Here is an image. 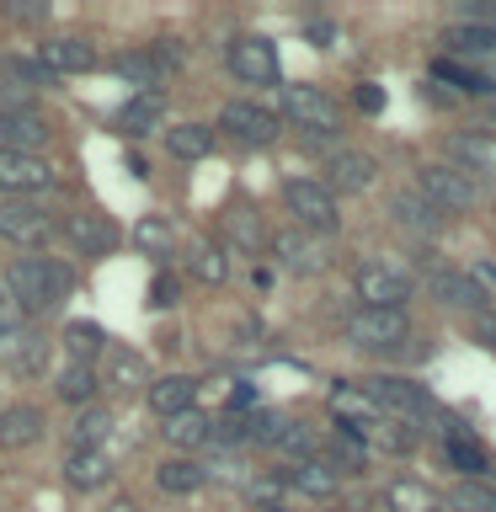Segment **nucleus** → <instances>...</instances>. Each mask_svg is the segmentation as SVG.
Listing matches in <instances>:
<instances>
[{"label": "nucleus", "mask_w": 496, "mask_h": 512, "mask_svg": "<svg viewBox=\"0 0 496 512\" xmlns=\"http://www.w3.org/2000/svg\"><path fill=\"white\" fill-rule=\"evenodd\" d=\"M363 443L368 448H384V454H411V448L422 443V427L400 422V416H379V422L363 432Z\"/></svg>", "instance_id": "29"}, {"label": "nucleus", "mask_w": 496, "mask_h": 512, "mask_svg": "<svg viewBox=\"0 0 496 512\" xmlns=\"http://www.w3.org/2000/svg\"><path fill=\"white\" fill-rule=\"evenodd\" d=\"M0 11H6L11 16V22H48V0H6V6H0Z\"/></svg>", "instance_id": "45"}, {"label": "nucleus", "mask_w": 496, "mask_h": 512, "mask_svg": "<svg viewBox=\"0 0 496 512\" xmlns=\"http://www.w3.org/2000/svg\"><path fill=\"white\" fill-rule=\"evenodd\" d=\"M96 390H102V379H96V368H86V363H64L59 379H54V395L70 400V406H91Z\"/></svg>", "instance_id": "34"}, {"label": "nucleus", "mask_w": 496, "mask_h": 512, "mask_svg": "<svg viewBox=\"0 0 496 512\" xmlns=\"http://www.w3.org/2000/svg\"><path fill=\"white\" fill-rule=\"evenodd\" d=\"M480 336H486V342L496 347V310H491V315H480Z\"/></svg>", "instance_id": "51"}, {"label": "nucleus", "mask_w": 496, "mask_h": 512, "mask_svg": "<svg viewBox=\"0 0 496 512\" xmlns=\"http://www.w3.org/2000/svg\"><path fill=\"white\" fill-rule=\"evenodd\" d=\"M187 267H192V278L208 283V288H219L224 278H230V256H224V246H214V240H192Z\"/></svg>", "instance_id": "36"}, {"label": "nucleus", "mask_w": 496, "mask_h": 512, "mask_svg": "<svg viewBox=\"0 0 496 512\" xmlns=\"http://www.w3.org/2000/svg\"><path fill=\"white\" fill-rule=\"evenodd\" d=\"M443 43H448V54H496V27H480V22H454L443 32Z\"/></svg>", "instance_id": "35"}, {"label": "nucleus", "mask_w": 496, "mask_h": 512, "mask_svg": "<svg viewBox=\"0 0 496 512\" xmlns=\"http://www.w3.org/2000/svg\"><path fill=\"white\" fill-rule=\"evenodd\" d=\"M54 214H48V208L38 203V198H6L0 203V235L6 240H16V246H48V240H54Z\"/></svg>", "instance_id": "7"}, {"label": "nucleus", "mask_w": 496, "mask_h": 512, "mask_svg": "<svg viewBox=\"0 0 496 512\" xmlns=\"http://www.w3.org/2000/svg\"><path fill=\"white\" fill-rule=\"evenodd\" d=\"M224 240H230L235 251H262V219L251 214L246 203H235V208H224Z\"/></svg>", "instance_id": "37"}, {"label": "nucleus", "mask_w": 496, "mask_h": 512, "mask_svg": "<svg viewBox=\"0 0 496 512\" xmlns=\"http://www.w3.org/2000/svg\"><path fill=\"white\" fill-rule=\"evenodd\" d=\"M283 203H288V214L299 219V230H310V235H336L342 230L336 192L326 182H315V176H294V182L283 187Z\"/></svg>", "instance_id": "2"}, {"label": "nucleus", "mask_w": 496, "mask_h": 512, "mask_svg": "<svg viewBox=\"0 0 496 512\" xmlns=\"http://www.w3.org/2000/svg\"><path fill=\"white\" fill-rule=\"evenodd\" d=\"M38 144H48V123L32 107H0V150H27L38 155Z\"/></svg>", "instance_id": "16"}, {"label": "nucleus", "mask_w": 496, "mask_h": 512, "mask_svg": "<svg viewBox=\"0 0 496 512\" xmlns=\"http://www.w3.org/2000/svg\"><path fill=\"white\" fill-rule=\"evenodd\" d=\"M128 240L144 251V256H171L176 246V235H171V219H160V214H144L134 230H128Z\"/></svg>", "instance_id": "39"}, {"label": "nucleus", "mask_w": 496, "mask_h": 512, "mask_svg": "<svg viewBox=\"0 0 496 512\" xmlns=\"http://www.w3.org/2000/svg\"><path fill=\"white\" fill-rule=\"evenodd\" d=\"M283 480H288V491H299V496H315V502H331V496H336V486H342V475H336L326 459L288 464V470H283Z\"/></svg>", "instance_id": "24"}, {"label": "nucleus", "mask_w": 496, "mask_h": 512, "mask_svg": "<svg viewBox=\"0 0 496 512\" xmlns=\"http://www.w3.org/2000/svg\"><path fill=\"white\" fill-rule=\"evenodd\" d=\"M278 454H294V464H304V459H315V432L304 427V422H283V432H278Z\"/></svg>", "instance_id": "44"}, {"label": "nucleus", "mask_w": 496, "mask_h": 512, "mask_svg": "<svg viewBox=\"0 0 496 512\" xmlns=\"http://www.w3.org/2000/svg\"><path fill=\"white\" fill-rule=\"evenodd\" d=\"M54 187V166L43 155H27V150H0V192L11 198H32V192H48Z\"/></svg>", "instance_id": "10"}, {"label": "nucleus", "mask_w": 496, "mask_h": 512, "mask_svg": "<svg viewBox=\"0 0 496 512\" xmlns=\"http://www.w3.org/2000/svg\"><path fill=\"white\" fill-rule=\"evenodd\" d=\"M443 459H448V470H459L464 480H480V475H486V448H480L459 422L443 427Z\"/></svg>", "instance_id": "23"}, {"label": "nucleus", "mask_w": 496, "mask_h": 512, "mask_svg": "<svg viewBox=\"0 0 496 512\" xmlns=\"http://www.w3.org/2000/svg\"><path fill=\"white\" fill-rule=\"evenodd\" d=\"M374 176H379V166H374V155H363V150H336L326 160V187L331 192H368Z\"/></svg>", "instance_id": "17"}, {"label": "nucleus", "mask_w": 496, "mask_h": 512, "mask_svg": "<svg viewBox=\"0 0 496 512\" xmlns=\"http://www.w3.org/2000/svg\"><path fill=\"white\" fill-rule=\"evenodd\" d=\"M432 80H448V86H459V91H470V96H486L491 91V80L480 75V70H464V64H454V59H438L432 64ZM496 96V91H491Z\"/></svg>", "instance_id": "43"}, {"label": "nucleus", "mask_w": 496, "mask_h": 512, "mask_svg": "<svg viewBox=\"0 0 496 512\" xmlns=\"http://www.w3.org/2000/svg\"><path fill=\"white\" fill-rule=\"evenodd\" d=\"M38 64L48 75H80L96 64V48L86 38H43L38 43Z\"/></svg>", "instance_id": "18"}, {"label": "nucleus", "mask_w": 496, "mask_h": 512, "mask_svg": "<svg viewBox=\"0 0 496 512\" xmlns=\"http://www.w3.org/2000/svg\"><path fill=\"white\" fill-rule=\"evenodd\" d=\"M416 192H422L427 203H438L443 214H464V208L480 203V187L470 171L459 166H438V160H427V166H416Z\"/></svg>", "instance_id": "3"}, {"label": "nucleus", "mask_w": 496, "mask_h": 512, "mask_svg": "<svg viewBox=\"0 0 496 512\" xmlns=\"http://www.w3.org/2000/svg\"><path fill=\"white\" fill-rule=\"evenodd\" d=\"M342 512H352V507H342Z\"/></svg>", "instance_id": "54"}, {"label": "nucleus", "mask_w": 496, "mask_h": 512, "mask_svg": "<svg viewBox=\"0 0 496 512\" xmlns=\"http://www.w3.org/2000/svg\"><path fill=\"white\" fill-rule=\"evenodd\" d=\"M491 512H496V502H491Z\"/></svg>", "instance_id": "55"}, {"label": "nucleus", "mask_w": 496, "mask_h": 512, "mask_svg": "<svg viewBox=\"0 0 496 512\" xmlns=\"http://www.w3.org/2000/svg\"><path fill=\"white\" fill-rule=\"evenodd\" d=\"M480 134H491V139H496V96L486 102V118H480Z\"/></svg>", "instance_id": "50"}, {"label": "nucleus", "mask_w": 496, "mask_h": 512, "mask_svg": "<svg viewBox=\"0 0 496 512\" xmlns=\"http://www.w3.org/2000/svg\"><path fill=\"white\" fill-rule=\"evenodd\" d=\"M43 411L38 406H6L0 411V448H32L43 438Z\"/></svg>", "instance_id": "26"}, {"label": "nucleus", "mask_w": 496, "mask_h": 512, "mask_svg": "<svg viewBox=\"0 0 496 512\" xmlns=\"http://www.w3.org/2000/svg\"><path fill=\"white\" fill-rule=\"evenodd\" d=\"M363 384H368V395L379 400V411H390V416H400V422H411V427L432 411L427 390L411 384V379H363Z\"/></svg>", "instance_id": "13"}, {"label": "nucleus", "mask_w": 496, "mask_h": 512, "mask_svg": "<svg viewBox=\"0 0 496 512\" xmlns=\"http://www.w3.org/2000/svg\"><path fill=\"white\" fill-rule=\"evenodd\" d=\"M107 384H112V390H150V368H144L139 352L112 347L107 352Z\"/></svg>", "instance_id": "32"}, {"label": "nucleus", "mask_w": 496, "mask_h": 512, "mask_svg": "<svg viewBox=\"0 0 496 512\" xmlns=\"http://www.w3.org/2000/svg\"><path fill=\"white\" fill-rule=\"evenodd\" d=\"M102 347H107V331L96 326V320H70V326H64V358H70V363L91 368V358Z\"/></svg>", "instance_id": "33"}, {"label": "nucleus", "mask_w": 496, "mask_h": 512, "mask_svg": "<svg viewBox=\"0 0 496 512\" xmlns=\"http://www.w3.org/2000/svg\"><path fill=\"white\" fill-rule=\"evenodd\" d=\"M326 411H331L336 427H342V432H358V438L384 416L379 400L368 395V384H336V390L326 395Z\"/></svg>", "instance_id": "11"}, {"label": "nucleus", "mask_w": 496, "mask_h": 512, "mask_svg": "<svg viewBox=\"0 0 496 512\" xmlns=\"http://www.w3.org/2000/svg\"><path fill=\"white\" fill-rule=\"evenodd\" d=\"M283 118L310 134H342V107L320 86H283Z\"/></svg>", "instance_id": "6"}, {"label": "nucleus", "mask_w": 496, "mask_h": 512, "mask_svg": "<svg viewBox=\"0 0 496 512\" xmlns=\"http://www.w3.org/2000/svg\"><path fill=\"white\" fill-rule=\"evenodd\" d=\"M230 70L240 86H278V43H267V38H256V32H246V38H235L230 43Z\"/></svg>", "instance_id": "8"}, {"label": "nucleus", "mask_w": 496, "mask_h": 512, "mask_svg": "<svg viewBox=\"0 0 496 512\" xmlns=\"http://www.w3.org/2000/svg\"><path fill=\"white\" fill-rule=\"evenodd\" d=\"M304 32H310V43H320V48H331V38H336V27H331V22H310Z\"/></svg>", "instance_id": "49"}, {"label": "nucleus", "mask_w": 496, "mask_h": 512, "mask_svg": "<svg viewBox=\"0 0 496 512\" xmlns=\"http://www.w3.org/2000/svg\"><path fill=\"white\" fill-rule=\"evenodd\" d=\"M432 294H438L448 310H464V315H475L480 310V283L475 278H464V272H432Z\"/></svg>", "instance_id": "30"}, {"label": "nucleus", "mask_w": 496, "mask_h": 512, "mask_svg": "<svg viewBox=\"0 0 496 512\" xmlns=\"http://www.w3.org/2000/svg\"><path fill=\"white\" fill-rule=\"evenodd\" d=\"M470 278L480 283V294H486V288H496V262H475V272Z\"/></svg>", "instance_id": "48"}, {"label": "nucleus", "mask_w": 496, "mask_h": 512, "mask_svg": "<svg viewBox=\"0 0 496 512\" xmlns=\"http://www.w3.org/2000/svg\"><path fill=\"white\" fill-rule=\"evenodd\" d=\"M150 304H155V310L176 304V278H171V272H155V278H150Z\"/></svg>", "instance_id": "46"}, {"label": "nucleus", "mask_w": 496, "mask_h": 512, "mask_svg": "<svg viewBox=\"0 0 496 512\" xmlns=\"http://www.w3.org/2000/svg\"><path fill=\"white\" fill-rule=\"evenodd\" d=\"M59 230L80 256H107L112 246H118V224H112L107 214H70Z\"/></svg>", "instance_id": "15"}, {"label": "nucleus", "mask_w": 496, "mask_h": 512, "mask_svg": "<svg viewBox=\"0 0 496 512\" xmlns=\"http://www.w3.org/2000/svg\"><path fill=\"white\" fill-rule=\"evenodd\" d=\"M358 107L363 112H384V91L374 86V80H363V86H358Z\"/></svg>", "instance_id": "47"}, {"label": "nucleus", "mask_w": 496, "mask_h": 512, "mask_svg": "<svg viewBox=\"0 0 496 512\" xmlns=\"http://www.w3.org/2000/svg\"><path fill=\"white\" fill-rule=\"evenodd\" d=\"M267 246L278 256V267L294 272V278H315V272H326V262H331L326 246H320V235H310V230H278Z\"/></svg>", "instance_id": "9"}, {"label": "nucleus", "mask_w": 496, "mask_h": 512, "mask_svg": "<svg viewBox=\"0 0 496 512\" xmlns=\"http://www.w3.org/2000/svg\"><path fill=\"white\" fill-rule=\"evenodd\" d=\"M166 150L176 160H203L208 150H214V128L208 123H171L166 128Z\"/></svg>", "instance_id": "31"}, {"label": "nucleus", "mask_w": 496, "mask_h": 512, "mask_svg": "<svg viewBox=\"0 0 496 512\" xmlns=\"http://www.w3.org/2000/svg\"><path fill=\"white\" fill-rule=\"evenodd\" d=\"M107 512H139V507H134V502H112Z\"/></svg>", "instance_id": "52"}, {"label": "nucleus", "mask_w": 496, "mask_h": 512, "mask_svg": "<svg viewBox=\"0 0 496 512\" xmlns=\"http://www.w3.org/2000/svg\"><path fill=\"white\" fill-rule=\"evenodd\" d=\"M406 331H411L406 310H363V304L347 315V326H342V336L352 347H363V352H390V347L406 342Z\"/></svg>", "instance_id": "4"}, {"label": "nucleus", "mask_w": 496, "mask_h": 512, "mask_svg": "<svg viewBox=\"0 0 496 512\" xmlns=\"http://www.w3.org/2000/svg\"><path fill=\"white\" fill-rule=\"evenodd\" d=\"M0 288H6V283H0Z\"/></svg>", "instance_id": "56"}, {"label": "nucleus", "mask_w": 496, "mask_h": 512, "mask_svg": "<svg viewBox=\"0 0 496 512\" xmlns=\"http://www.w3.org/2000/svg\"><path fill=\"white\" fill-rule=\"evenodd\" d=\"M256 512H288L283 502H267V507H256Z\"/></svg>", "instance_id": "53"}, {"label": "nucleus", "mask_w": 496, "mask_h": 512, "mask_svg": "<svg viewBox=\"0 0 496 512\" xmlns=\"http://www.w3.org/2000/svg\"><path fill=\"white\" fill-rule=\"evenodd\" d=\"M166 443L171 448H203V443H214V422H208L203 411H182V416H171L166 422Z\"/></svg>", "instance_id": "38"}, {"label": "nucleus", "mask_w": 496, "mask_h": 512, "mask_svg": "<svg viewBox=\"0 0 496 512\" xmlns=\"http://www.w3.org/2000/svg\"><path fill=\"white\" fill-rule=\"evenodd\" d=\"M112 75L128 80V86H139V96H144V91H160V86H166L171 64L160 59V48L150 43V48H128V54L112 59Z\"/></svg>", "instance_id": "14"}, {"label": "nucleus", "mask_w": 496, "mask_h": 512, "mask_svg": "<svg viewBox=\"0 0 496 512\" xmlns=\"http://www.w3.org/2000/svg\"><path fill=\"white\" fill-rule=\"evenodd\" d=\"M112 480V459L102 448H70V459H64V486L70 491H102Z\"/></svg>", "instance_id": "21"}, {"label": "nucleus", "mask_w": 496, "mask_h": 512, "mask_svg": "<svg viewBox=\"0 0 496 512\" xmlns=\"http://www.w3.org/2000/svg\"><path fill=\"white\" fill-rule=\"evenodd\" d=\"M112 432V416L107 411H96V406H86L70 422V438H75V448H102V438Z\"/></svg>", "instance_id": "42"}, {"label": "nucleus", "mask_w": 496, "mask_h": 512, "mask_svg": "<svg viewBox=\"0 0 496 512\" xmlns=\"http://www.w3.org/2000/svg\"><path fill=\"white\" fill-rule=\"evenodd\" d=\"M384 507L390 512H443V496L427 480H390L384 486Z\"/></svg>", "instance_id": "28"}, {"label": "nucleus", "mask_w": 496, "mask_h": 512, "mask_svg": "<svg viewBox=\"0 0 496 512\" xmlns=\"http://www.w3.org/2000/svg\"><path fill=\"white\" fill-rule=\"evenodd\" d=\"M491 502H496V491L480 486V480H459V486L443 496L448 512H491Z\"/></svg>", "instance_id": "41"}, {"label": "nucleus", "mask_w": 496, "mask_h": 512, "mask_svg": "<svg viewBox=\"0 0 496 512\" xmlns=\"http://www.w3.org/2000/svg\"><path fill=\"white\" fill-rule=\"evenodd\" d=\"M144 400H150V411L160 416V422H171V416L192 411V400H198V379H187V374L150 379V390H144Z\"/></svg>", "instance_id": "19"}, {"label": "nucleus", "mask_w": 496, "mask_h": 512, "mask_svg": "<svg viewBox=\"0 0 496 512\" xmlns=\"http://www.w3.org/2000/svg\"><path fill=\"white\" fill-rule=\"evenodd\" d=\"M0 283H6V299H16L22 315H48V310H59V304L70 299L75 272L64 262H54V256H22V262L6 267Z\"/></svg>", "instance_id": "1"}, {"label": "nucleus", "mask_w": 496, "mask_h": 512, "mask_svg": "<svg viewBox=\"0 0 496 512\" xmlns=\"http://www.w3.org/2000/svg\"><path fill=\"white\" fill-rule=\"evenodd\" d=\"M448 160H454L459 171L496 176V139L491 134H454L448 139Z\"/></svg>", "instance_id": "25"}, {"label": "nucleus", "mask_w": 496, "mask_h": 512, "mask_svg": "<svg viewBox=\"0 0 496 512\" xmlns=\"http://www.w3.org/2000/svg\"><path fill=\"white\" fill-rule=\"evenodd\" d=\"M155 486L166 491V496H192V491H203L208 486V470L198 459H187V454H176V459H166L155 470Z\"/></svg>", "instance_id": "27"}, {"label": "nucleus", "mask_w": 496, "mask_h": 512, "mask_svg": "<svg viewBox=\"0 0 496 512\" xmlns=\"http://www.w3.org/2000/svg\"><path fill=\"white\" fill-rule=\"evenodd\" d=\"M160 123H166V96H160V91H144V96L134 91V96L123 102V112H118V128H123L128 139L155 134Z\"/></svg>", "instance_id": "22"}, {"label": "nucleus", "mask_w": 496, "mask_h": 512, "mask_svg": "<svg viewBox=\"0 0 496 512\" xmlns=\"http://www.w3.org/2000/svg\"><path fill=\"white\" fill-rule=\"evenodd\" d=\"M219 128L230 139L240 144H272L283 134V123H278V112H267V107H256V102H230L219 112Z\"/></svg>", "instance_id": "12"}, {"label": "nucleus", "mask_w": 496, "mask_h": 512, "mask_svg": "<svg viewBox=\"0 0 496 512\" xmlns=\"http://www.w3.org/2000/svg\"><path fill=\"white\" fill-rule=\"evenodd\" d=\"M390 214H395V224H406L411 235H427V240H432V235H438L443 224H448V214H443V208H438V203H427L416 187H411V192H395Z\"/></svg>", "instance_id": "20"}, {"label": "nucleus", "mask_w": 496, "mask_h": 512, "mask_svg": "<svg viewBox=\"0 0 496 512\" xmlns=\"http://www.w3.org/2000/svg\"><path fill=\"white\" fill-rule=\"evenodd\" d=\"M320 459H326L336 475H352V470H363V464H368V443L358 438V432H336L331 448H326Z\"/></svg>", "instance_id": "40"}, {"label": "nucleus", "mask_w": 496, "mask_h": 512, "mask_svg": "<svg viewBox=\"0 0 496 512\" xmlns=\"http://www.w3.org/2000/svg\"><path fill=\"white\" fill-rule=\"evenodd\" d=\"M352 288H358L363 310H406L411 272H400L390 262H363L358 272H352Z\"/></svg>", "instance_id": "5"}]
</instances>
